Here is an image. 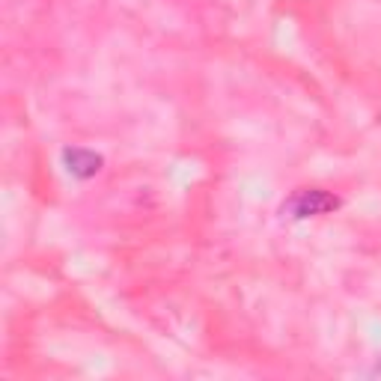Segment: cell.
I'll return each instance as SVG.
<instances>
[{
	"label": "cell",
	"mask_w": 381,
	"mask_h": 381,
	"mask_svg": "<svg viewBox=\"0 0 381 381\" xmlns=\"http://www.w3.org/2000/svg\"><path fill=\"white\" fill-rule=\"evenodd\" d=\"M340 209V197L322 188H298L289 200L280 206V215L292 218V221H304V218H316V215H328V211Z\"/></svg>",
	"instance_id": "1"
},
{
	"label": "cell",
	"mask_w": 381,
	"mask_h": 381,
	"mask_svg": "<svg viewBox=\"0 0 381 381\" xmlns=\"http://www.w3.org/2000/svg\"><path fill=\"white\" fill-rule=\"evenodd\" d=\"M63 164L66 170L72 173L75 179H93L102 173L105 167V158L93 149H83V146H66L63 149Z\"/></svg>",
	"instance_id": "2"
}]
</instances>
